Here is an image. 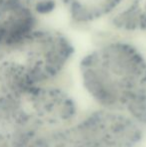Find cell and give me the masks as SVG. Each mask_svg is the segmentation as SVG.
I'll list each match as a JSON object with an SVG mask.
<instances>
[{"mask_svg":"<svg viewBox=\"0 0 146 147\" xmlns=\"http://www.w3.org/2000/svg\"><path fill=\"white\" fill-rule=\"evenodd\" d=\"M78 65L82 86L97 104L145 125L146 55L128 36H101Z\"/></svg>","mask_w":146,"mask_h":147,"instance_id":"1","label":"cell"},{"mask_svg":"<svg viewBox=\"0 0 146 147\" xmlns=\"http://www.w3.org/2000/svg\"><path fill=\"white\" fill-rule=\"evenodd\" d=\"M142 126L129 115L102 108L74 125L50 130L31 147H137Z\"/></svg>","mask_w":146,"mask_h":147,"instance_id":"2","label":"cell"},{"mask_svg":"<svg viewBox=\"0 0 146 147\" xmlns=\"http://www.w3.org/2000/svg\"><path fill=\"white\" fill-rule=\"evenodd\" d=\"M33 8L13 0H0V56L22 44L41 23Z\"/></svg>","mask_w":146,"mask_h":147,"instance_id":"3","label":"cell"},{"mask_svg":"<svg viewBox=\"0 0 146 147\" xmlns=\"http://www.w3.org/2000/svg\"><path fill=\"white\" fill-rule=\"evenodd\" d=\"M126 0H58L66 16L76 27H88L101 20H108Z\"/></svg>","mask_w":146,"mask_h":147,"instance_id":"4","label":"cell"},{"mask_svg":"<svg viewBox=\"0 0 146 147\" xmlns=\"http://www.w3.org/2000/svg\"><path fill=\"white\" fill-rule=\"evenodd\" d=\"M13 1H16V2H18V3L24 4V5H26V6H29V7L33 8L34 11H35V7L37 6V4L40 3V2L43 1V0H13Z\"/></svg>","mask_w":146,"mask_h":147,"instance_id":"5","label":"cell"}]
</instances>
